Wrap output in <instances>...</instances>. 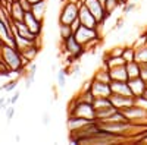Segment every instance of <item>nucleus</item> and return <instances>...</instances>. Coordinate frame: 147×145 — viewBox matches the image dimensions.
I'll use <instances>...</instances> for the list:
<instances>
[{
  "label": "nucleus",
  "instance_id": "nucleus-9",
  "mask_svg": "<svg viewBox=\"0 0 147 145\" xmlns=\"http://www.w3.org/2000/svg\"><path fill=\"white\" fill-rule=\"evenodd\" d=\"M63 44H65L66 51H68L74 59L80 57V56L82 54V51H84L82 44H81V43H78V40H77L75 37H74V35H71V37H68V38H65V40H63Z\"/></svg>",
  "mask_w": 147,
  "mask_h": 145
},
{
  "label": "nucleus",
  "instance_id": "nucleus-24",
  "mask_svg": "<svg viewBox=\"0 0 147 145\" xmlns=\"http://www.w3.org/2000/svg\"><path fill=\"white\" fill-rule=\"evenodd\" d=\"M147 44V34L144 32L143 35H140V37L132 43V47L134 48H140V47H143V45H146Z\"/></svg>",
  "mask_w": 147,
  "mask_h": 145
},
{
  "label": "nucleus",
  "instance_id": "nucleus-17",
  "mask_svg": "<svg viewBox=\"0 0 147 145\" xmlns=\"http://www.w3.org/2000/svg\"><path fill=\"white\" fill-rule=\"evenodd\" d=\"M46 10H47V3H46V0H43V2H38V3H35V5L31 6L32 15H34L35 18H38V19H43V18H44Z\"/></svg>",
  "mask_w": 147,
  "mask_h": 145
},
{
  "label": "nucleus",
  "instance_id": "nucleus-30",
  "mask_svg": "<svg viewBox=\"0 0 147 145\" xmlns=\"http://www.w3.org/2000/svg\"><path fill=\"white\" fill-rule=\"evenodd\" d=\"M19 95H21V91H19V90H16V91H15V94L10 97V104H12V106H15V103L19 100Z\"/></svg>",
  "mask_w": 147,
  "mask_h": 145
},
{
  "label": "nucleus",
  "instance_id": "nucleus-29",
  "mask_svg": "<svg viewBox=\"0 0 147 145\" xmlns=\"http://www.w3.org/2000/svg\"><path fill=\"white\" fill-rule=\"evenodd\" d=\"M13 114H15V107L10 104V107H7V108H6V119H7V120H10L12 117H13Z\"/></svg>",
  "mask_w": 147,
  "mask_h": 145
},
{
  "label": "nucleus",
  "instance_id": "nucleus-19",
  "mask_svg": "<svg viewBox=\"0 0 147 145\" xmlns=\"http://www.w3.org/2000/svg\"><path fill=\"white\" fill-rule=\"evenodd\" d=\"M35 63H31L30 65V70H28V75L25 76V90H30L31 88V84L34 82V78H35Z\"/></svg>",
  "mask_w": 147,
  "mask_h": 145
},
{
  "label": "nucleus",
  "instance_id": "nucleus-4",
  "mask_svg": "<svg viewBox=\"0 0 147 145\" xmlns=\"http://www.w3.org/2000/svg\"><path fill=\"white\" fill-rule=\"evenodd\" d=\"M82 3L88 7V10L93 13V16L96 18V21L100 23H103L110 15L106 12V7L102 2H99V0H82Z\"/></svg>",
  "mask_w": 147,
  "mask_h": 145
},
{
  "label": "nucleus",
  "instance_id": "nucleus-36",
  "mask_svg": "<svg viewBox=\"0 0 147 145\" xmlns=\"http://www.w3.org/2000/svg\"><path fill=\"white\" fill-rule=\"evenodd\" d=\"M5 101H6V98H5V97H2V98H0V107L5 104Z\"/></svg>",
  "mask_w": 147,
  "mask_h": 145
},
{
  "label": "nucleus",
  "instance_id": "nucleus-28",
  "mask_svg": "<svg viewBox=\"0 0 147 145\" xmlns=\"http://www.w3.org/2000/svg\"><path fill=\"white\" fill-rule=\"evenodd\" d=\"M16 85H18V81H10V82H7L6 85H5V91H6V92L13 91V90L16 88Z\"/></svg>",
  "mask_w": 147,
  "mask_h": 145
},
{
  "label": "nucleus",
  "instance_id": "nucleus-13",
  "mask_svg": "<svg viewBox=\"0 0 147 145\" xmlns=\"http://www.w3.org/2000/svg\"><path fill=\"white\" fill-rule=\"evenodd\" d=\"M12 25H13V32L16 35H19V37H24V38H30V40H37L38 37H35V35H32L27 25L24 23V21H12Z\"/></svg>",
  "mask_w": 147,
  "mask_h": 145
},
{
  "label": "nucleus",
  "instance_id": "nucleus-3",
  "mask_svg": "<svg viewBox=\"0 0 147 145\" xmlns=\"http://www.w3.org/2000/svg\"><path fill=\"white\" fill-rule=\"evenodd\" d=\"M80 3H81V2H74V0H69V2H66V3L63 5V7H62V12H60L59 22H60V23H66V25H71V23L78 18Z\"/></svg>",
  "mask_w": 147,
  "mask_h": 145
},
{
  "label": "nucleus",
  "instance_id": "nucleus-35",
  "mask_svg": "<svg viewBox=\"0 0 147 145\" xmlns=\"http://www.w3.org/2000/svg\"><path fill=\"white\" fill-rule=\"evenodd\" d=\"M38 2H43V0H28V3H31V5H35V3H38Z\"/></svg>",
  "mask_w": 147,
  "mask_h": 145
},
{
  "label": "nucleus",
  "instance_id": "nucleus-22",
  "mask_svg": "<svg viewBox=\"0 0 147 145\" xmlns=\"http://www.w3.org/2000/svg\"><path fill=\"white\" fill-rule=\"evenodd\" d=\"M71 35H74L71 25H66V23H60V38H62V41H63L65 38L71 37Z\"/></svg>",
  "mask_w": 147,
  "mask_h": 145
},
{
  "label": "nucleus",
  "instance_id": "nucleus-37",
  "mask_svg": "<svg viewBox=\"0 0 147 145\" xmlns=\"http://www.w3.org/2000/svg\"><path fill=\"white\" fill-rule=\"evenodd\" d=\"M99 2H102V3H103V5H105V2H106V0H99Z\"/></svg>",
  "mask_w": 147,
  "mask_h": 145
},
{
  "label": "nucleus",
  "instance_id": "nucleus-7",
  "mask_svg": "<svg viewBox=\"0 0 147 145\" xmlns=\"http://www.w3.org/2000/svg\"><path fill=\"white\" fill-rule=\"evenodd\" d=\"M90 91H91L94 98H109V95L112 94L110 84L100 82V81H96V79H93L90 82Z\"/></svg>",
  "mask_w": 147,
  "mask_h": 145
},
{
  "label": "nucleus",
  "instance_id": "nucleus-16",
  "mask_svg": "<svg viewBox=\"0 0 147 145\" xmlns=\"http://www.w3.org/2000/svg\"><path fill=\"white\" fill-rule=\"evenodd\" d=\"M125 69H127V74H128V79L138 78L140 76V63L136 62V60L127 62L125 63Z\"/></svg>",
  "mask_w": 147,
  "mask_h": 145
},
{
  "label": "nucleus",
  "instance_id": "nucleus-26",
  "mask_svg": "<svg viewBox=\"0 0 147 145\" xmlns=\"http://www.w3.org/2000/svg\"><path fill=\"white\" fill-rule=\"evenodd\" d=\"M140 76L147 84V63H140Z\"/></svg>",
  "mask_w": 147,
  "mask_h": 145
},
{
  "label": "nucleus",
  "instance_id": "nucleus-23",
  "mask_svg": "<svg viewBox=\"0 0 147 145\" xmlns=\"http://www.w3.org/2000/svg\"><path fill=\"white\" fill-rule=\"evenodd\" d=\"M121 5V0H106L105 2V7H106V12L110 15L112 12Z\"/></svg>",
  "mask_w": 147,
  "mask_h": 145
},
{
  "label": "nucleus",
  "instance_id": "nucleus-27",
  "mask_svg": "<svg viewBox=\"0 0 147 145\" xmlns=\"http://www.w3.org/2000/svg\"><path fill=\"white\" fill-rule=\"evenodd\" d=\"M122 51H124V48L115 47V48H112V50H110L109 57H118V56H122Z\"/></svg>",
  "mask_w": 147,
  "mask_h": 145
},
{
  "label": "nucleus",
  "instance_id": "nucleus-18",
  "mask_svg": "<svg viewBox=\"0 0 147 145\" xmlns=\"http://www.w3.org/2000/svg\"><path fill=\"white\" fill-rule=\"evenodd\" d=\"M136 62L147 63V44L140 48H136Z\"/></svg>",
  "mask_w": 147,
  "mask_h": 145
},
{
  "label": "nucleus",
  "instance_id": "nucleus-8",
  "mask_svg": "<svg viewBox=\"0 0 147 145\" xmlns=\"http://www.w3.org/2000/svg\"><path fill=\"white\" fill-rule=\"evenodd\" d=\"M24 23L27 25L28 31L35 35V37H38V35L41 34V29H43V19H38V18H35L32 15V12H25V15H24Z\"/></svg>",
  "mask_w": 147,
  "mask_h": 145
},
{
  "label": "nucleus",
  "instance_id": "nucleus-5",
  "mask_svg": "<svg viewBox=\"0 0 147 145\" xmlns=\"http://www.w3.org/2000/svg\"><path fill=\"white\" fill-rule=\"evenodd\" d=\"M74 37L78 40V43L82 44V47H85V45H88L90 43L97 41V38H99V32H97V29L87 28V27L81 25L75 32H74Z\"/></svg>",
  "mask_w": 147,
  "mask_h": 145
},
{
  "label": "nucleus",
  "instance_id": "nucleus-21",
  "mask_svg": "<svg viewBox=\"0 0 147 145\" xmlns=\"http://www.w3.org/2000/svg\"><path fill=\"white\" fill-rule=\"evenodd\" d=\"M122 57L125 59V62L136 60V48H134L132 45H131V47H125L124 51H122Z\"/></svg>",
  "mask_w": 147,
  "mask_h": 145
},
{
  "label": "nucleus",
  "instance_id": "nucleus-2",
  "mask_svg": "<svg viewBox=\"0 0 147 145\" xmlns=\"http://www.w3.org/2000/svg\"><path fill=\"white\" fill-rule=\"evenodd\" d=\"M69 116H75V117H82V119H88V120H96V112L93 103L88 101H82L77 98L74 101V104L69 108Z\"/></svg>",
  "mask_w": 147,
  "mask_h": 145
},
{
  "label": "nucleus",
  "instance_id": "nucleus-15",
  "mask_svg": "<svg viewBox=\"0 0 147 145\" xmlns=\"http://www.w3.org/2000/svg\"><path fill=\"white\" fill-rule=\"evenodd\" d=\"M24 15H25V10L22 9V6L19 5L18 0H15L12 3V7H10V19L12 21H22Z\"/></svg>",
  "mask_w": 147,
  "mask_h": 145
},
{
  "label": "nucleus",
  "instance_id": "nucleus-6",
  "mask_svg": "<svg viewBox=\"0 0 147 145\" xmlns=\"http://www.w3.org/2000/svg\"><path fill=\"white\" fill-rule=\"evenodd\" d=\"M78 19L81 22V25L87 27V28H93V29L99 28V22L96 21V18L93 16V13L88 10V7L85 6L82 2L80 3V9H78Z\"/></svg>",
  "mask_w": 147,
  "mask_h": 145
},
{
  "label": "nucleus",
  "instance_id": "nucleus-25",
  "mask_svg": "<svg viewBox=\"0 0 147 145\" xmlns=\"http://www.w3.org/2000/svg\"><path fill=\"white\" fill-rule=\"evenodd\" d=\"M57 85L60 88L66 87V72L65 70H59L57 72Z\"/></svg>",
  "mask_w": 147,
  "mask_h": 145
},
{
  "label": "nucleus",
  "instance_id": "nucleus-38",
  "mask_svg": "<svg viewBox=\"0 0 147 145\" xmlns=\"http://www.w3.org/2000/svg\"><path fill=\"white\" fill-rule=\"evenodd\" d=\"M146 34H147V32H146Z\"/></svg>",
  "mask_w": 147,
  "mask_h": 145
},
{
  "label": "nucleus",
  "instance_id": "nucleus-11",
  "mask_svg": "<svg viewBox=\"0 0 147 145\" xmlns=\"http://www.w3.org/2000/svg\"><path fill=\"white\" fill-rule=\"evenodd\" d=\"M110 90H112L113 94L134 97L131 92V88L128 85V81H110Z\"/></svg>",
  "mask_w": 147,
  "mask_h": 145
},
{
  "label": "nucleus",
  "instance_id": "nucleus-10",
  "mask_svg": "<svg viewBox=\"0 0 147 145\" xmlns=\"http://www.w3.org/2000/svg\"><path fill=\"white\" fill-rule=\"evenodd\" d=\"M109 100L112 101V104L116 107V108H124V107H128V106H132L134 104V100L136 97H127V95H119V94H110L109 95Z\"/></svg>",
  "mask_w": 147,
  "mask_h": 145
},
{
  "label": "nucleus",
  "instance_id": "nucleus-31",
  "mask_svg": "<svg viewBox=\"0 0 147 145\" xmlns=\"http://www.w3.org/2000/svg\"><path fill=\"white\" fill-rule=\"evenodd\" d=\"M80 27H81V22H80V19H78V18H77L75 21H74V22L71 23V28H72V32H75V31H77V29H78Z\"/></svg>",
  "mask_w": 147,
  "mask_h": 145
},
{
  "label": "nucleus",
  "instance_id": "nucleus-12",
  "mask_svg": "<svg viewBox=\"0 0 147 145\" xmlns=\"http://www.w3.org/2000/svg\"><path fill=\"white\" fill-rule=\"evenodd\" d=\"M128 85H129L131 92H132L134 97H140V95L143 94V91L147 88V84H146V81H144L141 76L128 79Z\"/></svg>",
  "mask_w": 147,
  "mask_h": 145
},
{
  "label": "nucleus",
  "instance_id": "nucleus-34",
  "mask_svg": "<svg viewBox=\"0 0 147 145\" xmlns=\"http://www.w3.org/2000/svg\"><path fill=\"white\" fill-rule=\"evenodd\" d=\"M140 97H141V98H144V100H147V88H146V90L143 91V94H141Z\"/></svg>",
  "mask_w": 147,
  "mask_h": 145
},
{
  "label": "nucleus",
  "instance_id": "nucleus-1",
  "mask_svg": "<svg viewBox=\"0 0 147 145\" xmlns=\"http://www.w3.org/2000/svg\"><path fill=\"white\" fill-rule=\"evenodd\" d=\"M0 59L3 60L6 67L12 72H21L24 66L27 65L18 48L7 43H2V45H0Z\"/></svg>",
  "mask_w": 147,
  "mask_h": 145
},
{
  "label": "nucleus",
  "instance_id": "nucleus-33",
  "mask_svg": "<svg viewBox=\"0 0 147 145\" xmlns=\"http://www.w3.org/2000/svg\"><path fill=\"white\" fill-rule=\"evenodd\" d=\"M43 123H44V125H49V114H44V117H43Z\"/></svg>",
  "mask_w": 147,
  "mask_h": 145
},
{
  "label": "nucleus",
  "instance_id": "nucleus-32",
  "mask_svg": "<svg viewBox=\"0 0 147 145\" xmlns=\"http://www.w3.org/2000/svg\"><path fill=\"white\" fill-rule=\"evenodd\" d=\"M134 7H136V5H134V3H128V5L124 7V13H128V12H129V10H132Z\"/></svg>",
  "mask_w": 147,
  "mask_h": 145
},
{
  "label": "nucleus",
  "instance_id": "nucleus-20",
  "mask_svg": "<svg viewBox=\"0 0 147 145\" xmlns=\"http://www.w3.org/2000/svg\"><path fill=\"white\" fill-rule=\"evenodd\" d=\"M96 81H100V82H106V84H110V76H109V69L105 67V70H100V72H97V74L94 75Z\"/></svg>",
  "mask_w": 147,
  "mask_h": 145
},
{
  "label": "nucleus",
  "instance_id": "nucleus-14",
  "mask_svg": "<svg viewBox=\"0 0 147 145\" xmlns=\"http://www.w3.org/2000/svg\"><path fill=\"white\" fill-rule=\"evenodd\" d=\"M109 76H110V81H128V74H127L125 65L109 67Z\"/></svg>",
  "mask_w": 147,
  "mask_h": 145
}]
</instances>
